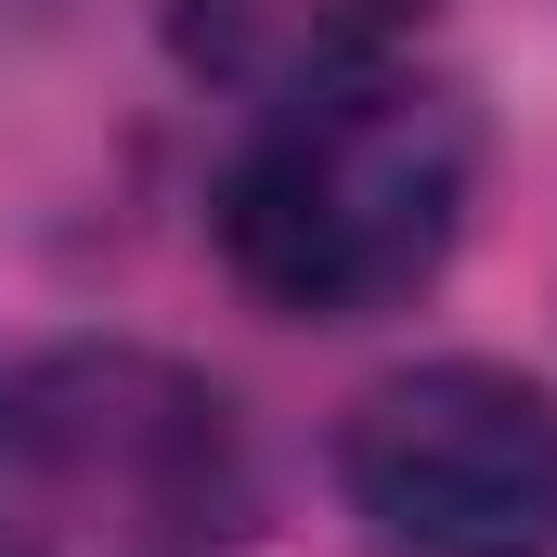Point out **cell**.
Wrapping results in <instances>:
<instances>
[{
  "label": "cell",
  "instance_id": "obj_4",
  "mask_svg": "<svg viewBox=\"0 0 557 557\" xmlns=\"http://www.w3.org/2000/svg\"><path fill=\"white\" fill-rule=\"evenodd\" d=\"M403 26L416 0H169V52L234 104H298L324 78H363L389 65Z\"/></svg>",
  "mask_w": 557,
  "mask_h": 557
},
{
  "label": "cell",
  "instance_id": "obj_2",
  "mask_svg": "<svg viewBox=\"0 0 557 557\" xmlns=\"http://www.w3.org/2000/svg\"><path fill=\"white\" fill-rule=\"evenodd\" d=\"M234 403L131 337H65L0 376V557H234Z\"/></svg>",
  "mask_w": 557,
  "mask_h": 557
},
{
  "label": "cell",
  "instance_id": "obj_1",
  "mask_svg": "<svg viewBox=\"0 0 557 557\" xmlns=\"http://www.w3.org/2000/svg\"><path fill=\"white\" fill-rule=\"evenodd\" d=\"M467 195H480L467 91L363 65L298 104H260V131L221 169V260L285 324H363L454 260Z\"/></svg>",
  "mask_w": 557,
  "mask_h": 557
},
{
  "label": "cell",
  "instance_id": "obj_3",
  "mask_svg": "<svg viewBox=\"0 0 557 557\" xmlns=\"http://www.w3.org/2000/svg\"><path fill=\"white\" fill-rule=\"evenodd\" d=\"M376 557H557V389L519 363H403L337 428Z\"/></svg>",
  "mask_w": 557,
  "mask_h": 557
}]
</instances>
